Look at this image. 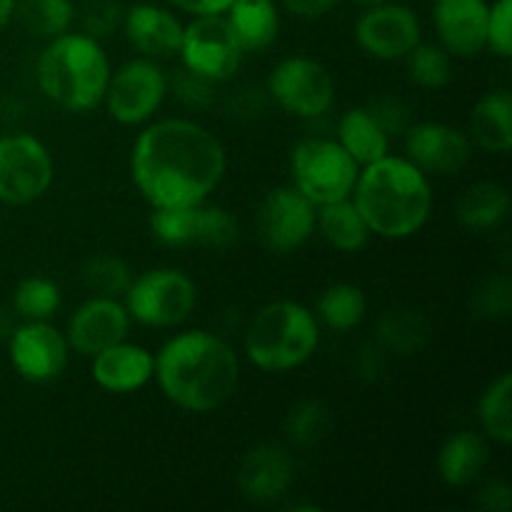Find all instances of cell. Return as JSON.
Returning a JSON list of instances; mask_svg holds the SVG:
<instances>
[{
  "mask_svg": "<svg viewBox=\"0 0 512 512\" xmlns=\"http://www.w3.org/2000/svg\"><path fill=\"white\" fill-rule=\"evenodd\" d=\"M220 140L193 120H158L138 135L130 175L153 208L200 205L223 180Z\"/></svg>",
  "mask_w": 512,
  "mask_h": 512,
  "instance_id": "1",
  "label": "cell"
},
{
  "mask_svg": "<svg viewBox=\"0 0 512 512\" xmlns=\"http://www.w3.org/2000/svg\"><path fill=\"white\" fill-rule=\"evenodd\" d=\"M153 375L170 403L188 413H210L235 393L240 363L223 338L190 330L163 345Z\"/></svg>",
  "mask_w": 512,
  "mask_h": 512,
  "instance_id": "2",
  "label": "cell"
},
{
  "mask_svg": "<svg viewBox=\"0 0 512 512\" xmlns=\"http://www.w3.org/2000/svg\"><path fill=\"white\" fill-rule=\"evenodd\" d=\"M355 208L370 233L388 240H403L418 233L430 218L433 190L428 175L408 158H385L365 165L353 188Z\"/></svg>",
  "mask_w": 512,
  "mask_h": 512,
  "instance_id": "3",
  "label": "cell"
},
{
  "mask_svg": "<svg viewBox=\"0 0 512 512\" xmlns=\"http://www.w3.org/2000/svg\"><path fill=\"white\" fill-rule=\"evenodd\" d=\"M110 63L95 38L63 33L48 43L38 60V85L60 108L85 113L103 103Z\"/></svg>",
  "mask_w": 512,
  "mask_h": 512,
  "instance_id": "4",
  "label": "cell"
},
{
  "mask_svg": "<svg viewBox=\"0 0 512 512\" xmlns=\"http://www.w3.org/2000/svg\"><path fill=\"white\" fill-rule=\"evenodd\" d=\"M318 320L305 305L278 300L265 305L245 333V353L250 363L270 373L300 368L318 348Z\"/></svg>",
  "mask_w": 512,
  "mask_h": 512,
  "instance_id": "5",
  "label": "cell"
},
{
  "mask_svg": "<svg viewBox=\"0 0 512 512\" xmlns=\"http://www.w3.org/2000/svg\"><path fill=\"white\" fill-rule=\"evenodd\" d=\"M295 188L313 205L350 198L358 180V163L345 148L328 138H310L298 143L290 158Z\"/></svg>",
  "mask_w": 512,
  "mask_h": 512,
  "instance_id": "6",
  "label": "cell"
},
{
  "mask_svg": "<svg viewBox=\"0 0 512 512\" xmlns=\"http://www.w3.org/2000/svg\"><path fill=\"white\" fill-rule=\"evenodd\" d=\"M198 290L185 273L173 268L148 270L130 280L125 290V310L133 320L153 328L178 325L193 313Z\"/></svg>",
  "mask_w": 512,
  "mask_h": 512,
  "instance_id": "7",
  "label": "cell"
},
{
  "mask_svg": "<svg viewBox=\"0 0 512 512\" xmlns=\"http://www.w3.org/2000/svg\"><path fill=\"white\" fill-rule=\"evenodd\" d=\"M53 183V160L33 135L0 138V203L28 205Z\"/></svg>",
  "mask_w": 512,
  "mask_h": 512,
  "instance_id": "8",
  "label": "cell"
},
{
  "mask_svg": "<svg viewBox=\"0 0 512 512\" xmlns=\"http://www.w3.org/2000/svg\"><path fill=\"white\" fill-rule=\"evenodd\" d=\"M178 53L183 55L185 68L213 83L228 80L243 60V48L223 13L195 15L193 23L183 28Z\"/></svg>",
  "mask_w": 512,
  "mask_h": 512,
  "instance_id": "9",
  "label": "cell"
},
{
  "mask_svg": "<svg viewBox=\"0 0 512 512\" xmlns=\"http://www.w3.org/2000/svg\"><path fill=\"white\" fill-rule=\"evenodd\" d=\"M165 90L168 80L153 60H130L118 73L110 75L103 100L110 118L120 125H138L160 108Z\"/></svg>",
  "mask_w": 512,
  "mask_h": 512,
  "instance_id": "10",
  "label": "cell"
},
{
  "mask_svg": "<svg viewBox=\"0 0 512 512\" xmlns=\"http://www.w3.org/2000/svg\"><path fill=\"white\" fill-rule=\"evenodd\" d=\"M255 228L270 253L298 250L315 228V205L298 188H275L260 203Z\"/></svg>",
  "mask_w": 512,
  "mask_h": 512,
  "instance_id": "11",
  "label": "cell"
},
{
  "mask_svg": "<svg viewBox=\"0 0 512 512\" xmlns=\"http://www.w3.org/2000/svg\"><path fill=\"white\" fill-rule=\"evenodd\" d=\"M270 95L298 118H318L333 105L335 83L315 60L288 58L270 75Z\"/></svg>",
  "mask_w": 512,
  "mask_h": 512,
  "instance_id": "12",
  "label": "cell"
},
{
  "mask_svg": "<svg viewBox=\"0 0 512 512\" xmlns=\"http://www.w3.org/2000/svg\"><path fill=\"white\" fill-rule=\"evenodd\" d=\"M68 340L48 320H28L10 333V360L28 383H50L68 365Z\"/></svg>",
  "mask_w": 512,
  "mask_h": 512,
  "instance_id": "13",
  "label": "cell"
},
{
  "mask_svg": "<svg viewBox=\"0 0 512 512\" xmlns=\"http://www.w3.org/2000/svg\"><path fill=\"white\" fill-rule=\"evenodd\" d=\"M358 45L378 60H403L420 43V23L405 5L380 3L360 15Z\"/></svg>",
  "mask_w": 512,
  "mask_h": 512,
  "instance_id": "14",
  "label": "cell"
},
{
  "mask_svg": "<svg viewBox=\"0 0 512 512\" xmlns=\"http://www.w3.org/2000/svg\"><path fill=\"white\" fill-rule=\"evenodd\" d=\"M405 153L425 175H453L468 165L470 140L445 123H420L405 130Z\"/></svg>",
  "mask_w": 512,
  "mask_h": 512,
  "instance_id": "15",
  "label": "cell"
},
{
  "mask_svg": "<svg viewBox=\"0 0 512 512\" xmlns=\"http://www.w3.org/2000/svg\"><path fill=\"white\" fill-rule=\"evenodd\" d=\"M488 15L485 0H435L433 20L445 53L453 58H475L488 48Z\"/></svg>",
  "mask_w": 512,
  "mask_h": 512,
  "instance_id": "16",
  "label": "cell"
},
{
  "mask_svg": "<svg viewBox=\"0 0 512 512\" xmlns=\"http://www.w3.org/2000/svg\"><path fill=\"white\" fill-rule=\"evenodd\" d=\"M130 328V315L125 305L115 298H90L80 305L68 320V340L70 348L80 355H98L100 350L110 348L115 343H123Z\"/></svg>",
  "mask_w": 512,
  "mask_h": 512,
  "instance_id": "17",
  "label": "cell"
},
{
  "mask_svg": "<svg viewBox=\"0 0 512 512\" xmlns=\"http://www.w3.org/2000/svg\"><path fill=\"white\" fill-rule=\"evenodd\" d=\"M290 483H293V458L278 443L250 448L238 468V488L248 503H273L288 493Z\"/></svg>",
  "mask_w": 512,
  "mask_h": 512,
  "instance_id": "18",
  "label": "cell"
},
{
  "mask_svg": "<svg viewBox=\"0 0 512 512\" xmlns=\"http://www.w3.org/2000/svg\"><path fill=\"white\" fill-rule=\"evenodd\" d=\"M123 30L133 48L150 60L175 55L180 50V40H183L180 20L170 10L150 3H140L125 10Z\"/></svg>",
  "mask_w": 512,
  "mask_h": 512,
  "instance_id": "19",
  "label": "cell"
},
{
  "mask_svg": "<svg viewBox=\"0 0 512 512\" xmlns=\"http://www.w3.org/2000/svg\"><path fill=\"white\" fill-rule=\"evenodd\" d=\"M153 370V355L125 340L93 355V380L108 393H135L153 378Z\"/></svg>",
  "mask_w": 512,
  "mask_h": 512,
  "instance_id": "20",
  "label": "cell"
},
{
  "mask_svg": "<svg viewBox=\"0 0 512 512\" xmlns=\"http://www.w3.org/2000/svg\"><path fill=\"white\" fill-rule=\"evenodd\" d=\"M225 13L243 53H260L278 38L280 15L273 0H233Z\"/></svg>",
  "mask_w": 512,
  "mask_h": 512,
  "instance_id": "21",
  "label": "cell"
},
{
  "mask_svg": "<svg viewBox=\"0 0 512 512\" xmlns=\"http://www.w3.org/2000/svg\"><path fill=\"white\" fill-rule=\"evenodd\" d=\"M488 460V443L480 435L463 430V433L450 435L443 443V448H440L438 473L443 483L450 485V488H465V485L480 478Z\"/></svg>",
  "mask_w": 512,
  "mask_h": 512,
  "instance_id": "22",
  "label": "cell"
},
{
  "mask_svg": "<svg viewBox=\"0 0 512 512\" xmlns=\"http://www.w3.org/2000/svg\"><path fill=\"white\" fill-rule=\"evenodd\" d=\"M470 133L488 153H508L512 148V95L508 90H495L475 103Z\"/></svg>",
  "mask_w": 512,
  "mask_h": 512,
  "instance_id": "23",
  "label": "cell"
},
{
  "mask_svg": "<svg viewBox=\"0 0 512 512\" xmlns=\"http://www.w3.org/2000/svg\"><path fill=\"white\" fill-rule=\"evenodd\" d=\"M315 225L340 253H358L368 245L370 230L350 198L320 205V213H315Z\"/></svg>",
  "mask_w": 512,
  "mask_h": 512,
  "instance_id": "24",
  "label": "cell"
},
{
  "mask_svg": "<svg viewBox=\"0 0 512 512\" xmlns=\"http://www.w3.org/2000/svg\"><path fill=\"white\" fill-rule=\"evenodd\" d=\"M338 143L343 145L345 153L358 165L375 163V160L388 155L390 138L383 133L368 108H353L340 118L338 123Z\"/></svg>",
  "mask_w": 512,
  "mask_h": 512,
  "instance_id": "25",
  "label": "cell"
},
{
  "mask_svg": "<svg viewBox=\"0 0 512 512\" xmlns=\"http://www.w3.org/2000/svg\"><path fill=\"white\" fill-rule=\"evenodd\" d=\"M430 340V323L420 310L393 308L378 318V343L385 353L415 355Z\"/></svg>",
  "mask_w": 512,
  "mask_h": 512,
  "instance_id": "26",
  "label": "cell"
},
{
  "mask_svg": "<svg viewBox=\"0 0 512 512\" xmlns=\"http://www.w3.org/2000/svg\"><path fill=\"white\" fill-rule=\"evenodd\" d=\"M510 210V193L498 183H475L458 198L455 213L470 230H490L505 220Z\"/></svg>",
  "mask_w": 512,
  "mask_h": 512,
  "instance_id": "27",
  "label": "cell"
},
{
  "mask_svg": "<svg viewBox=\"0 0 512 512\" xmlns=\"http://www.w3.org/2000/svg\"><path fill=\"white\" fill-rule=\"evenodd\" d=\"M13 15L30 35L53 40L68 33L75 10L70 0H13Z\"/></svg>",
  "mask_w": 512,
  "mask_h": 512,
  "instance_id": "28",
  "label": "cell"
},
{
  "mask_svg": "<svg viewBox=\"0 0 512 512\" xmlns=\"http://www.w3.org/2000/svg\"><path fill=\"white\" fill-rule=\"evenodd\" d=\"M368 310V300L358 285L335 283L320 295L318 318L333 330H350L360 325Z\"/></svg>",
  "mask_w": 512,
  "mask_h": 512,
  "instance_id": "29",
  "label": "cell"
},
{
  "mask_svg": "<svg viewBox=\"0 0 512 512\" xmlns=\"http://www.w3.org/2000/svg\"><path fill=\"white\" fill-rule=\"evenodd\" d=\"M478 418L488 438L495 443L510 445L512 443V378L510 373H503L480 398Z\"/></svg>",
  "mask_w": 512,
  "mask_h": 512,
  "instance_id": "30",
  "label": "cell"
},
{
  "mask_svg": "<svg viewBox=\"0 0 512 512\" xmlns=\"http://www.w3.org/2000/svg\"><path fill=\"white\" fill-rule=\"evenodd\" d=\"M150 230L155 238L170 248H188L198 240V205L155 208L150 215Z\"/></svg>",
  "mask_w": 512,
  "mask_h": 512,
  "instance_id": "31",
  "label": "cell"
},
{
  "mask_svg": "<svg viewBox=\"0 0 512 512\" xmlns=\"http://www.w3.org/2000/svg\"><path fill=\"white\" fill-rule=\"evenodd\" d=\"M80 278L85 288L93 290L100 298H118V295H125L133 275L128 265L115 255H93L85 260Z\"/></svg>",
  "mask_w": 512,
  "mask_h": 512,
  "instance_id": "32",
  "label": "cell"
},
{
  "mask_svg": "<svg viewBox=\"0 0 512 512\" xmlns=\"http://www.w3.org/2000/svg\"><path fill=\"white\" fill-rule=\"evenodd\" d=\"M13 308L25 320H48L60 308V290L53 280L33 278L20 280L13 293Z\"/></svg>",
  "mask_w": 512,
  "mask_h": 512,
  "instance_id": "33",
  "label": "cell"
},
{
  "mask_svg": "<svg viewBox=\"0 0 512 512\" xmlns=\"http://www.w3.org/2000/svg\"><path fill=\"white\" fill-rule=\"evenodd\" d=\"M330 423L328 408L320 400H300L290 408L288 418H285V435L298 448H310V445L320 443Z\"/></svg>",
  "mask_w": 512,
  "mask_h": 512,
  "instance_id": "34",
  "label": "cell"
},
{
  "mask_svg": "<svg viewBox=\"0 0 512 512\" xmlns=\"http://www.w3.org/2000/svg\"><path fill=\"white\" fill-rule=\"evenodd\" d=\"M408 73L415 85L425 90H438L450 83V55L440 45L418 43L408 55Z\"/></svg>",
  "mask_w": 512,
  "mask_h": 512,
  "instance_id": "35",
  "label": "cell"
},
{
  "mask_svg": "<svg viewBox=\"0 0 512 512\" xmlns=\"http://www.w3.org/2000/svg\"><path fill=\"white\" fill-rule=\"evenodd\" d=\"M238 240V223L218 205H198V240L195 245L225 250Z\"/></svg>",
  "mask_w": 512,
  "mask_h": 512,
  "instance_id": "36",
  "label": "cell"
},
{
  "mask_svg": "<svg viewBox=\"0 0 512 512\" xmlns=\"http://www.w3.org/2000/svg\"><path fill=\"white\" fill-rule=\"evenodd\" d=\"M470 308L485 320L508 318L512 310V283L508 275H490L483 280L470 298Z\"/></svg>",
  "mask_w": 512,
  "mask_h": 512,
  "instance_id": "37",
  "label": "cell"
},
{
  "mask_svg": "<svg viewBox=\"0 0 512 512\" xmlns=\"http://www.w3.org/2000/svg\"><path fill=\"white\" fill-rule=\"evenodd\" d=\"M123 23V10L115 0H93L83 13V33L100 40Z\"/></svg>",
  "mask_w": 512,
  "mask_h": 512,
  "instance_id": "38",
  "label": "cell"
},
{
  "mask_svg": "<svg viewBox=\"0 0 512 512\" xmlns=\"http://www.w3.org/2000/svg\"><path fill=\"white\" fill-rule=\"evenodd\" d=\"M488 48L500 58L512 55V0H498L488 15Z\"/></svg>",
  "mask_w": 512,
  "mask_h": 512,
  "instance_id": "39",
  "label": "cell"
},
{
  "mask_svg": "<svg viewBox=\"0 0 512 512\" xmlns=\"http://www.w3.org/2000/svg\"><path fill=\"white\" fill-rule=\"evenodd\" d=\"M368 113L373 115L375 123L383 128V133L388 135V138L390 135H403L405 130L410 128V110L408 105L398 98H388V95L375 98L373 103L368 105Z\"/></svg>",
  "mask_w": 512,
  "mask_h": 512,
  "instance_id": "40",
  "label": "cell"
},
{
  "mask_svg": "<svg viewBox=\"0 0 512 512\" xmlns=\"http://www.w3.org/2000/svg\"><path fill=\"white\" fill-rule=\"evenodd\" d=\"M213 85V80L193 73L190 68L178 70V75L173 78L175 95H178L188 108H208L210 100H213Z\"/></svg>",
  "mask_w": 512,
  "mask_h": 512,
  "instance_id": "41",
  "label": "cell"
},
{
  "mask_svg": "<svg viewBox=\"0 0 512 512\" xmlns=\"http://www.w3.org/2000/svg\"><path fill=\"white\" fill-rule=\"evenodd\" d=\"M478 500L485 510L508 512L512 508V490L505 480L495 478V480H490V483H485V488L480 490Z\"/></svg>",
  "mask_w": 512,
  "mask_h": 512,
  "instance_id": "42",
  "label": "cell"
},
{
  "mask_svg": "<svg viewBox=\"0 0 512 512\" xmlns=\"http://www.w3.org/2000/svg\"><path fill=\"white\" fill-rule=\"evenodd\" d=\"M285 8L290 10L293 15H298V18H320V15H325L328 10H333L335 5L340 3V0H283Z\"/></svg>",
  "mask_w": 512,
  "mask_h": 512,
  "instance_id": "43",
  "label": "cell"
},
{
  "mask_svg": "<svg viewBox=\"0 0 512 512\" xmlns=\"http://www.w3.org/2000/svg\"><path fill=\"white\" fill-rule=\"evenodd\" d=\"M168 3L193 15H220L230 8L233 0H168Z\"/></svg>",
  "mask_w": 512,
  "mask_h": 512,
  "instance_id": "44",
  "label": "cell"
},
{
  "mask_svg": "<svg viewBox=\"0 0 512 512\" xmlns=\"http://www.w3.org/2000/svg\"><path fill=\"white\" fill-rule=\"evenodd\" d=\"M10 18H13V0H0V33L10 23Z\"/></svg>",
  "mask_w": 512,
  "mask_h": 512,
  "instance_id": "45",
  "label": "cell"
},
{
  "mask_svg": "<svg viewBox=\"0 0 512 512\" xmlns=\"http://www.w3.org/2000/svg\"><path fill=\"white\" fill-rule=\"evenodd\" d=\"M10 333H13V320H10L8 310L0 308V338H5Z\"/></svg>",
  "mask_w": 512,
  "mask_h": 512,
  "instance_id": "46",
  "label": "cell"
},
{
  "mask_svg": "<svg viewBox=\"0 0 512 512\" xmlns=\"http://www.w3.org/2000/svg\"><path fill=\"white\" fill-rule=\"evenodd\" d=\"M353 3H358V5H363V8H375V5H380V3H385V0H353Z\"/></svg>",
  "mask_w": 512,
  "mask_h": 512,
  "instance_id": "47",
  "label": "cell"
}]
</instances>
